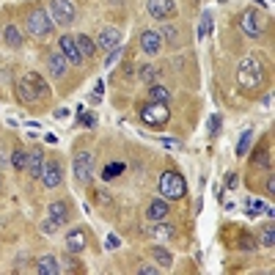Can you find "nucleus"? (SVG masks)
<instances>
[{
	"instance_id": "obj_17",
	"label": "nucleus",
	"mask_w": 275,
	"mask_h": 275,
	"mask_svg": "<svg viewBox=\"0 0 275 275\" xmlns=\"http://www.w3.org/2000/svg\"><path fill=\"white\" fill-rule=\"evenodd\" d=\"M47 218L58 220V223H66L69 220V204L66 201H50V207H47Z\"/></svg>"
},
{
	"instance_id": "obj_7",
	"label": "nucleus",
	"mask_w": 275,
	"mask_h": 275,
	"mask_svg": "<svg viewBox=\"0 0 275 275\" xmlns=\"http://www.w3.org/2000/svg\"><path fill=\"white\" fill-rule=\"evenodd\" d=\"M94 165H97V154H94V151L83 149V151H77V154H74L72 171H74V176H77V182H91Z\"/></svg>"
},
{
	"instance_id": "obj_26",
	"label": "nucleus",
	"mask_w": 275,
	"mask_h": 275,
	"mask_svg": "<svg viewBox=\"0 0 275 275\" xmlns=\"http://www.w3.org/2000/svg\"><path fill=\"white\" fill-rule=\"evenodd\" d=\"M242 207H245V215H248V218H256L259 212H264L267 204L261 201V198H242Z\"/></svg>"
},
{
	"instance_id": "obj_40",
	"label": "nucleus",
	"mask_w": 275,
	"mask_h": 275,
	"mask_svg": "<svg viewBox=\"0 0 275 275\" xmlns=\"http://www.w3.org/2000/svg\"><path fill=\"white\" fill-rule=\"evenodd\" d=\"M138 272H140V275H157V272H160V267H154V264H140Z\"/></svg>"
},
{
	"instance_id": "obj_44",
	"label": "nucleus",
	"mask_w": 275,
	"mask_h": 275,
	"mask_svg": "<svg viewBox=\"0 0 275 275\" xmlns=\"http://www.w3.org/2000/svg\"><path fill=\"white\" fill-rule=\"evenodd\" d=\"M272 193H275V179H272V173L267 176V196L272 198Z\"/></svg>"
},
{
	"instance_id": "obj_34",
	"label": "nucleus",
	"mask_w": 275,
	"mask_h": 275,
	"mask_svg": "<svg viewBox=\"0 0 275 275\" xmlns=\"http://www.w3.org/2000/svg\"><path fill=\"white\" fill-rule=\"evenodd\" d=\"M157 143L165 146V149H182V140H176V138H157Z\"/></svg>"
},
{
	"instance_id": "obj_41",
	"label": "nucleus",
	"mask_w": 275,
	"mask_h": 275,
	"mask_svg": "<svg viewBox=\"0 0 275 275\" xmlns=\"http://www.w3.org/2000/svg\"><path fill=\"white\" fill-rule=\"evenodd\" d=\"M52 116H55L58 121H63V119H69V116H72V110H69V108H58V110H55V113H52Z\"/></svg>"
},
{
	"instance_id": "obj_33",
	"label": "nucleus",
	"mask_w": 275,
	"mask_h": 275,
	"mask_svg": "<svg viewBox=\"0 0 275 275\" xmlns=\"http://www.w3.org/2000/svg\"><path fill=\"white\" fill-rule=\"evenodd\" d=\"M259 239H261V245H264V248H272V245H275V242H272V239H275V231H272V226H267V229L261 231V237H259Z\"/></svg>"
},
{
	"instance_id": "obj_15",
	"label": "nucleus",
	"mask_w": 275,
	"mask_h": 275,
	"mask_svg": "<svg viewBox=\"0 0 275 275\" xmlns=\"http://www.w3.org/2000/svg\"><path fill=\"white\" fill-rule=\"evenodd\" d=\"M47 72H50L55 80H61L63 74H66V58H63L61 52H52V55H47Z\"/></svg>"
},
{
	"instance_id": "obj_35",
	"label": "nucleus",
	"mask_w": 275,
	"mask_h": 275,
	"mask_svg": "<svg viewBox=\"0 0 275 275\" xmlns=\"http://www.w3.org/2000/svg\"><path fill=\"white\" fill-rule=\"evenodd\" d=\"M119 58H121V47H116V50H110L108 52V61H105V66H116V63H119Z\"/></svg>"
},
{
	"instance_id": "obj_38",
	"label": "nucleus",
	"mask_w": 275,
	"mask_h": 275,
	"mask_svg": "<svg viewBox=\"0 0 275 275\" xmlns=\"http://www.w3.org/2000/svg\"><path fill=\"white\" fill-rule=\"evenodd\" d=\"M121 245V239L116 237V234H108V237H105V250H116Z\"/></svg>"
},
{
	"instance_id": "obj_39",
	"label": "nucleus",
	"mask_w": 275,
	"mask_h": 275,
	"mask_svg": "<svg viewBox=\"0 0 275 275\" xmlns=\"http://www.w3.org/2000/svg\"><path fill=\"white\" fill-rule=\"evenodd\" d=\"M256 165H267V168H270V151H264V149L256 151Z\"/></svg>"
},
{
	"instance_id": "obj_8",
	"label": "nucleus",
	"mask_w": 275,
	"mask_h": 275,
	"mask_svg": "<svg viewBox=\"0 0 275 275\" xmlns=\"http://www.w3.org/2000/svg\"><path fill=\"white\" fill-rule=\"evenodd\" d=\"M50 14H52V22H55V25L69 28L74 22V17H77V11H74L72 0H50Z\"/></svg>"
},
{
	"instance_id": "obj_6",
	"label": "nucleus",
	"mask_w": 275,
	"mask_h": 275,
	"mask_svg": "<svg viewBox=\"0 0 275 275\" xmlns=\"http://www.w3.org/2000/svg\"><path fill=\"white\" fill-rule=\"evenodd\" d=\"M239 28H242V33H245V36L259 39L261 33H264L267 22H264V17H261L256 9H245L242 14H239Z\"/></svg>"
},
{
	"instance_id": "obj_24",
	"label": "nucleus",
	"mask_w": 275,
	"mask_h": 275,
	"mask_svg": "<svg viewBox=\"0 0 275 275\" xmlns=\"http://www.w3.org/2000/svg\"><path fill=\"white\" fill-rule=\"evenodd\" d=\"M151 259H154L162 270H171V264H173V256L168 253L165 248H160V245H157V248H151Z\"/></svg>"
},
{
	"instance_id": "obj_32",
	"label": "nucleus",
	"mask_w": 275,
	"mask_h": 275,
	"mask_svg": "<svg viewBox=\"0 0 275 275\" xmlns=\"http://www.w3.org/2000/svg\"><path fill=\"white\" fill-rule=\"evenodd\" d=\"M220 127H223V119L215 113L212 119H209V138H218L220 135Z\"/></svg>"
},
{
	"instance_id": "obj_45",
	"label": "nucleus",
	"mask_w": 275,
	"mask_h": 275,
	"mask_svg": "<svg viewBox=\"0 0 275 275\" xmlns=\"http://www.w3.org/2000/svg\"><path fill=\"white\" fill-rule=\"evenodd\" d=\"M102 91H105V80H97V85H94V94H97V97H102Z\"/></svg>"
},
{
	"instance_id": "obj_28",
	"label": "nucleus",
	"mask_w": 275,
	"mask_h": 275,
	"mask_svg": "<svg viewBox=\"0 0 275 275\" xmlns=\"http://www.w3.org/2000/svg\"><path fill=\"white\" fill-rule=\"evenodd\" d=\"M11 165H14V171H25V165H28V151L22 149V146H17V149L11 151Z\"/></svg>"
},
{
	"instance_id": "obj_31",
	"label": "nucleus",
	"mask_w": 275,
	"mask_h": 275,
	"mask_svg": "<svg viewBox=\"0 0 275 275\" xmlns=\"http://www.w3.org/2000/svg\"><path fill=\"white\" fill-rule=\"evenodd\" d=\"M250 140H253V130H245V132H242V138H239V143H237V157L248 154V149H250Z\"/></svg>"
},
{
	"instance_id": "obj_48",
	"label": "nucleus",
	"mask_w": 275,
	"mask_h": 275,
	"mask_svg": "<svg viewBox=\"0 0 275 275\" xmlns=\"http://www.w3.org/2000/svg\"><path fill=\"white\" fill-rule=\"evenodd\" d=\"M253 3L256 6H264V9H267V0H253Z\"/></svg>"
},
{
	"instance_id": "obj_14",
	"label": "nucleus",
	"mask_w": 275,
	"mask_h": 275,
	"mask_svg": "<svg viewBox=\"0 0 275 275\" xmlns=\"http://www.w3.org/2000/svg\"><path fill=\"white\" fill-rule=\"evenodd\" d=\"M25 171L31 173L33 179H42V171H44V151L42 149H31L28 151V165Z\"/></svg>"
},
{
	"instance_id": "obj_43",
	"label": "nucleus",
	"mask_w": 275,
	"mask_h": 275,
	"mask_svg": "<svg viewBox=\"0 0 275 275\" xmlns=\"http://www.w3.org/2000/svg\"><path fill=\"white\" fill-rule=\"evenodd\" d=\"M237 185H239L237 173H229V179H226V187H229V190H237Z\"/></svg>"
},
{
	"instance_id": "obj_1",
	"label": "nucleus",
	"mask_w": 275,
	"mask_h": 275,
	"mask_svg": "<svg viewBox=\"0 0 275 275\" xmlns=\"http://www.w3.org/2000/svg\"><path fill=\"white\" fill-rule=\"evenodd\" d=\"M47 97H50V85L44 83L42 74H36V72L22 74L20 85H17V99H20V102L36 105V102H42V99H47Z\"/></svg>"
},
{
	"instance_id": "obj_20",
	"label": "nucleus",
	"mask_w": 275,
	"mask_h": 275,
	"mask_svg": "<svg viewBox=\"0 0 275 275\" xmlns=\"http://www.w3.org/2000/svg\"><path fill=\"white\" fill-rule=\"evenodd\" d=\"M3 39H6V44H9L11 50H20L22 47V33H20V28H17L14 22H9V25L3 28Z\"/></svg>"
},
{
	"instance_id": "obj_13",
	"label": "nucleus",
	"mask_w": 275,
	"mask_h": 275,
	"mask_svg": "<svg viewBox=\"0 0 275 275\" xmlns=\"http://www.w3.org/2000/svg\"><path fill=\"white\" fill-rule=\"evenodd\" d=\"M94 42H97V47H102V50L110 52V50H116V47H121V31L119 28H102Z\"/></svg>"
},
{
	"instance_id": "obj_5",
	"label": "nucleus",
	"mask_w": 275,
	"mask_h": 275,
	"mask_svg": "<svg viewBox=\"0 0 275 275\" xmlns=\"http://www.w3.org/2000/svg\"><path fill=\"white\" fill-rule=\"evenodd\" d=\"M140 119L149 127H165L168 119H171V110H168L165 102H146L140 108Z\"/></svg>"
},
{
	"instance_id": "obj_3",
	"label": "nucleus",
	"mask_w": 275,
	"mask_h": 275,
	"mask_svg": "<svg viewBox=\"0 0 275 275\" xmlns=\"http://www.w3.org/2000/svg\"><path fill=\"white\" fill-rule=\"evenodd\" d=\"M25 28H28V33H31V36L47 39V36L52 33V28H55V22H52V14H50V11L33 9L31 14H28V20H25Z\"/></svg>"
},
{
	"instance_id": "obj_16",
	"label": "nucleus",
	"mask_w": 275,
	"mask_h": 275,
	"mask_svg": "<svg viewBox=\"0 0 275 275\" xmlns=\"http://www.w3.org/2000/svg\"><path fill=\"white\" fill-rule=\"evenodd\" d=\"M85 248V231L83 229H74L66 234V253H83Z\"/></svg>"
},
{
	"instance_id": "obj_49",
	"label": "nucleus",
	"mask_w": 275,
	"mask_h": 275,
	"mask_svg": "<svg viewBox=\"0 0 275 275\" xmlns=\"http://www.w3.org/2000/svg\"><path fill=\"white\" fill-rule=\"evenodd\" d=\"M220 3H226V0H220Z\"/></svg>"
},
{
	"instance_id": "obj_42",
	"label": "nucleus",
	"mask_w": 275,
	"mask_h": 275,
	"mask_svg": "<svg viewBox=\"0 0 275 275\" xmlns=\"http://www.w3.org/2000/svg\"><path fill=\"white\" fill-rule=\"evenodd\" d=\"M239 248H245V250H253V248H256V242H253L250 237H242V239H239Z\"/></svg>"
},
{
	"instance_id": "obj_25",
	"label": "nucleus",
	"mask_w": 275,
	"mask_h": 275,
	"mask_svg": "<svg viewBox=\"0 0 275 275\" xmlns=\"http://www.w3.org/2000/svg\"><path fill=\"white\" fill-rule=\"evenodd\" d=\"M160 72L162 69L157 66V63H143V66L138 69V77L143 80V83H154V80L160 77Z\"/></svg>"
},
{
	"instance_id": "obj_46",
	"label": "nucleus",
	"mask_w": 275,
	"mask_h": 275,
	"mask_svg": "<svg viewBox=\"0 0 275 275\" xmlns=\"http://www.w3.org/2000/svg\"><path fill=\"white\" fill-rule=\"evenodd\" d=\"M132 74H135V66H132V63H127V66H124V77H132Z\"/></svg>"
},
{
	"instance_id": "obj_2",
	"label": "nucleus",
	"mask_w": 275,
	"mask_h": 275,
	"mask_svg": "<svg viewBox=\"0 0 275 275\" xmlns=\"http://www.w3.org/2000/svg\"><path fill=\"white\" fill-rule=\"evenodd\" d=\"M237 83H239V88H245V91H253L264 83V69H261V63L256 61V58H242V61H239Z\"/></svg>"
},
{
	"instance_id": "obj_27",
	"label": "nucleus",
	"mask_w": 275,
	"mask_h": 275,
	"mask_svg": "<svg viewBox=\"0 0 275 275\" xmlns=\"http://www.w3.org/2000/svg\"><path fill=\"white\" fill-rule=\"evenodd\" d=\"M160 36H162V42H165V44H171V47H179V31H176V25H171V22H165V25L160 28Z\"/></svg>"
},
{
	"instance_id": "obj_11",
	"label": "nucleus",
	"mask_w": 275,
	"mask_h": 275,
	"mask_svg": "<svg viewBox=\"0 0 275 275\" xmlns=\"http://www.w3.org/2000/svg\"><path fill=\"white\" fill-rule=\"evenodd\" d=\"M42 182L47 190H55L58 185L63 182V171H61V162L55 160H47L44 162V171H42Z\"/></svg>"
},
{
	"instance_id": "obj_19",
	"label": "nucleus",
	"mask_w": 275,
	"mask_h": 275,
	"mask_svg": "<svg viewBox=\"0 0 275 275\" xmlns=\"http://www.w3.org/2000/svg\"><path fill=\"white\" fill-rule=\"evenodd\" d=\"M74 42H77V50H80V55L83 58H94L97 55V42H94L91 36H85V33H80V36H74Z\"/></svg>"
},
{
	"instance_id": "obj_12",
	"label": "nucleus",
	"mask_w": 275,
	"mask_h": 275,
	"mask_svg": "<svg viewBox=\"0 0 275 275\" xmlns=\"http://www.w3.org/2000/svg\"><path fill=\"white\" fill-rule=\"evenodd\" d=\"M149 14L154 20H171V17H176V3L173 0H149Z\"/></svg>"
},
{
	"instance_id": "obj_9",
	"label": "nucleus",
	"mask_w": 275,
	"mask_h": 275,
	"mask_svg": "<svg viewBox=\"0 0 275 275\" xmlns=\"http://www.w3.org/2000/svg\"><path fill=\"white\" fill-rule=\"evenodd\" d=\"M58 52H61V55L66 58L69 66H80V63L85 61V58L80 55V50H77V42H74V36H69V33L58 39Z\"/></svg>"
},
{
	"instance_id": "obj_47",
	"label": "nucleus",
	"mask_w": 275,
	"mask_h": 275,
	"mask_svg": "<svg viewBox=\"0 0 275 275\" xmlns=\"http://www.w3.org/2000/svg\"><path fill=\"white\" fill-rule=\"evenodd\" d=\"M264 108H267V110L272 108V91H267V97H264Z\"/></svg>"
},
{
	"instance_id": "obj_18",
	"label": "nucleus",
	"mask_w": 275,
	"mask_h": 275,
	"mask_svg": "<svg viewBox=\"0 0 275 275\" xmlns=\"http://www.w3.org/2000/svg\"><path fill=\"white\" fill-rule=\"evenodd\" d=\"M146 218L149 220H165L168 218V204H165V198H154V201L149 204V209H146Z\"/></svg>"
},
{
	"instance_id": "obj_21",
	"label": "nucleus",
	"mask_w": 275,
	"mask_h": 275,
	"mask_svg": "<svg viewBox=\"0 0 275 275\" xmlns=\"http://www.w3.org/2000/svg\"><path fill=\"white\" fill-rule=\"evenodd\" d=\"M171 88H165V85H160V83H149V102H171Z\"/></svg>"
},
{
	"instance_id": "obj_37",
	"label": "nucleus",
	"mask_w": 275,
	"mask_h": 275,
	"mask_svg": "<svg viewBox=\"0 0 275 275\" xmlns=\"http://www.w3.org/2000/svg\"><path fill=\"white\" fill-rule=\"evenodd\" d=\"M80 124L91 130V127H97V116H94V113H85V110H83V113H80Z\"/></svg>"
},
{
	"instance_id": "obj_29",
	"label": "nucleus",
	"mask_w": 275,
	"mask_h": 275,
	"mask_svg": "<svg viewBox=\"0 0 275 275\" xmlns=\"http://www.w3.org/2000/svg\"><path fill=\"white\" fill-rule=\"evenodd\" d=\"M209 31H212V11H204L201 25H198V42H204V39L209 36Z\"/></svg>"
},
{
	"instance_id": "obj_36",
	"label": "nucleus",
	"mask_w": 275,
	"mask_h": 275,
	"mask_svg": "<svg viewBox=\"0 0 275 275\" xmlns=\"http://www.w3.org/2000/svg\"><path fill=\"white\" fill-rule=\"evenodd\" d=\"M58 226H61V223H58V220H52V218L42 220V231H44V234H55V231H58Z\"/></svg>"
},
{
	"instance_id": "obj_30",
	"label": "nucleus",
	"mask_w": 275,
	"mask_h": 275,
	"mask_svg": "<svg viewBox=\"0 0 275 275\" xmlns=\"http://www.w3.org/2000/svg\"><path fill=\"white\" fill-rule=\"evenodd\" d=\"M121 171H124V162H110V165H105L102 168V182H113Z\"/></svg>"
},
{
	"instance_id": "obj_4",
	"label": "nucleus",
	"mask_w": 275,
	"mask_h": 275,
	"mask_svg": "<svg viewBox=\"0 0 275 275\" xmlns=\"http://www.w3.org/2000/svg\"><path fill=\"white\" fill-rule=\"evenodd\" d=\"M185 193H187V185L176 171H165L160 176V196L165 201H179V198H185Z\"/></svg>"
},
{
	"instance_id": "obj_23",
	"label": "nucleus",
	"mask_w": 275,
	"mask_h": 275,
	"mask_svg": "<svg viewBox=\"0 0 275 275\" xmlns=\"http://www.w3.org/2000/svg\"><path fill=\"white\" fill-rule=\"evenodd\" d=\"M42 275H58L61 272V264H58L55 256H44V259H39V267H36Z\"/></svg>"
},
{
	"instance_id": "obj_10",
	"label": "nucleus",
	"mask_w": 275,
	"mask_h": 275,
	"mask_svg": "<svg viewBox=\"0 0 275 275\" xmlns=\"http://www.w3.org/2000/svg\"><path fill=\"white\" fill-rule=\"evenodd\" d=\"M138 44H140V50L146 52V55H157V52L162 50V36H160V31H154V28H146L143 33H140V39H138Z\"/></svg>"
},
{
	"instance_id": "obj_22",
	"label": "nucleus",
	"mask_w": 275,
	"mask_h": 275,
	"mask_svg": "<svg viewBox=\"0 0 275 275\" xmlns=\"http://www.w3.org/2000/svg\"><path fill=\"white\" fill-rule=\"evenodd\" d=\"M151 237L160 239V242H165V239H173V237H176V229H173V226H168L165 220H157L154 229H151Z\"/></svg>"
}]
</instances>
